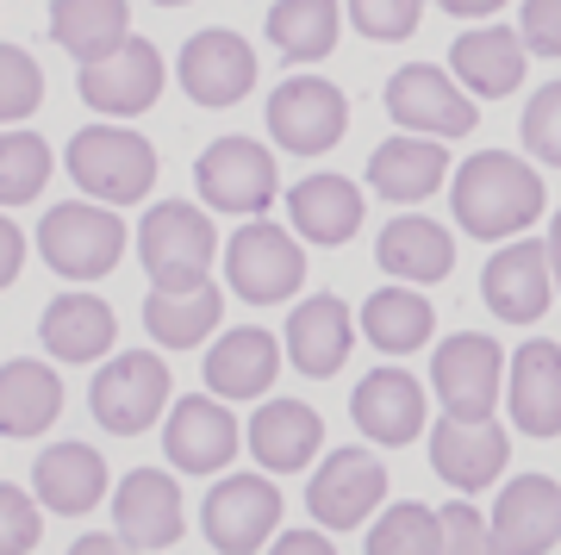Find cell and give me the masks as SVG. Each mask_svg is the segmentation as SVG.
Returning <instances> with one entry per match:
<instances>
[{"mask_svg": "<svg viewBox=\"0 0 561 555\" xmlns=\"http://www.w3.org/2000/svg\"><path fill=\"white\" fill-rule=\"evenodd\" d=\"M157 7H187V0H157Z\"/></svg>", "mask_w": 561, "mask_h": 555, "instance_id": "obj_49", "label": "cell"}, {"mask_svg": "<svg viewBox=\"0 0 561 555\" xmlns=\"http://www.w3.org/2000/svg\"><path fill=\"white\" fill-rule=\"evenodd\" d=\"M343 125H350V100L319 76H287L268 94V138L280 150H294V157H319L331 144L343 138Z\"/></svg>", "mask_w": 561, "mask_h": 555, "instance_id": "obj_10", "label": "cell"}, {"mask_svg": "<svg viewBox=\"0 0 561 555\" xmlns=\"http://www.w3.org/2000/svg\"><path fill=\"white\" fill-rule=\"evenodd\" d=\"M387 499V468L368 450H331V456L319 462V475H312V487H306V512H312V524H324V531H356L368 512H381Z\"/></svg>", "mask_w": 561, "mask_h": 555, "instance_id": "obj_11", "label": "cell"}, {"mask_svg": "<svg viewBox=\"0 0 561 555\" xmlns=\"http://www.w3.org/2000/svg\"><path fill=\"white\" fill-rule=\"evenodd\" d=\"M113 524H119V536L131 550H169V543H181L187 512H181L175 475H162V468H131V475L119 480V494H113Z\"/></svg>", "mask_w": 561, "mask_h": 555, "instance_id": "obj_18", "label": "cell"}, {"mask_svg": "<svg viewBox=\"0 0 561 555\" xmlns=\"http://www.w3.org/2000/svg\"><path fill=\"white\" fill-rule=\"evenodd\" d=\"M44 350L57 362H101L119 338V318L101 294H57L44 306V325H38Z\"/></svg>", "mask_w": 561, "mask_h": 555, "instance_id": "obj_26", "label": "cell"}, {"mask_svg": "<svg viewBox=\"0 0 561 555\" xmlns=\"http://www.w3.org/2000/svg\"><path fill=\"white\" fill-rule=\"evenodd\" d=\"M50 181V144L32 132H0V206H25Z\"/></svg>", "mask_w": 561, "mask_h": 555, "instance_id": "obj_37", "label": "cell"}, {"mask_svg": "<svg viewBox=\"0 0 561 555\" xmlns=\"http://www.w3.org/2000/svg\"><path fill=\"white\" fill-rule=\"evenodd\" d=\"M69 181L94 206H138L157 188V150L150 138L125 132V125H81L69 138Z\"/></svg>", "mask_w": 561, "mask_h": 555, "instance_id": "obj_2", "label": "cell"}, {"mask_svg": "<svg viewBox=\"0 0 561 555\" xmlns=\"http://www.w3.org/2000/svg\"><path fill=\"white\" fill-rule=\"evenodd\" d=\"M456 20H481V13H493V7H505V0H443Z\"/></svg>", "mask_w": 561, "mask_h": 555, "instance_id": "obj_47", "label": "cell"}, {"mask_svg": "<svg viewBox=\"0 0 561 555\" xmlns=\"http://www.w3.org/2000/svg\"><path fill=\"white\" fill-rule=\"evenodd\" d=\"M512 424L524 437H561V343L524 338L512 356Z\"/></svg>", "mask_w": 561, "mask_h": 555, "instance_id": "obj_24", "label": "cell"}, {"mask_svg": "<svg viewBox=\"0 0 561 555\" xmlns=\"http://www.w3.org/2000/svg\"><path fill=\"white\" fill-rule=\"evenodd\" d=\"M493 550L500 555H549L561 543V487L549 475H512L493 499Z\"/></svg>", "mask_w": 561, "mask_h": 555, "instance_id": "obj_13", "label": "cell"}, {"mask_svg": "<svg viewBox=\"0 0 561 555\" xmlns=\"http://www.w3.org/2000/svg\"><path fill=\"white\" fill-rule=\"evenodd\" d=\"M437 331V306L419 294V287H375L362 299V338L387 350V356H412L424 350Z\"/></svg>", "mask_w": 561, "mask_h": 555, "instance_id": "obj_30", "label": "cell"}, {"mask_svg": "<svg viewBox=\"0 0 561 555\" xmlns=\"http://www.w3.org/2000/svg\"><path fill=\"white\" fill-rule=\"evenodd\" d=\"M25 269V231L0 213V287H13V275Z\"/></svg>", "mask_w": 561, "mask_h": 555, "instance_id": "obj_44", "label": "cell"}, {"mask_svg": "<svg viewBox=\"0 0 561 555\" xmlns=\"http://www.w3.org/2000/svg\"><path fill=\"white\" fill-rule=\"evenodd\" d=\"M44 100V69L32 63V50L20 44H0V125H20L38 113Z\"/></svg>", "mask_w": 561, "mask_h": 555, "instance_id": "obj_38", "label": "cell"}, {"mask_svg": "<svg viewBox=\"0 0 561 555\" xmlns=\"http://www.w3.org/2000/svg\"><path fill=\"white\" fill-rule=\"evenodd\" d=\"M201 524L219 555H262L280 524V487H268L262 475H225L219 487H206Z\"/></svg>", "mask_w": 561, "mask_h": 555, "instance_id": "obj_8", "label": "cell"}, {"mask_svg": "<svg viewBox=\"0 0 561 555\" xmlns=\"http://www.w3.org/2000/svg\"><path fill=\"white\" fill-rule=\"evenodd\" d=\"M481 294L505 325H537L556 299V275H549V243L512 238L505 250H493V262L481 269Z\"/></svg>", "mask_w": 561, "mask_h": 555, "instance_id": "obj_15", "label": "cell"}, {"mask_svg": "<svg viewBox=\"0 0 561 555\" xmlns=\"http://www.w3.org/2000/svg\"><path fill=\"white\" fill-rule=\"evenodd\" d=\"M268 555H337V543H331V536H319V531H287V536H275V543H268Z\"/></svg>", "mask_w": 561, "mask_h": 555, "instance_id": "obj_45", "label": "cell"}, {"mask_svg": "<svg viewBox=\"0 0 561 555\" xmlns=\"http://www.w3.org/2000/svg\"><path fill=\"white\" fill-rule=\"evenodd\" d=\"M549 275H556V287H561V213L549 218Z\"/></svg>", "mask_w": 561, "mask_h": 555, "instance_id": "obj_48", "label": "cell"}, {"mask_svg": "<svg viewBox=\"0 0 561 555\" xmlns=\"http://www.w3.org/2000/svg\"><path fill=\"white\" fill-rule=\"evenodd\" d=\"M131 238H138V257H144V269H150L157 287H194V281H206V269H213L219 231H213V218H206L201 206L162 200V206L144 213V225Z\"/></svg>", "mask_w": 561, "mask_h": 555, "instance_id": "obj_4", "label": "cell"}, {"mask_svg": "<svg viewBox=\"0 0 561 555\" xmlns=\"http://www.w3.org/2000/svg\"><path fill=\"white\" fill-rule=\"evenodd\" d=\"M81 100L94 106V113H113V120H131V113H144V106H157L162 94V57L150 38H125L113 57L88 63L81 69Z\"/></svg>", "mask_w": 561, "mask_h": 555, "instance_id": "obj_17", "label": "cell"}, {"mask_svg": "<svg viewBox=\"0 0 561 555\" xmlns=\"http://www.w3.org/2000/svg\"><path fill=\"white\" fill-rule=\"evenodd\" d=\"M32 487H38V506L57 518H81L94 512L106 499V462L94 443H76V437H62L50 443L38 462H32Z\"/></svg>", "mask_w": 561, "mask_h": 555, "instance_id": "obj_23", "label": "cell"}, {"mask_svg": "<svg viewBox=\"0 0 561 555\" xmlns=\"http://www.w3.org/2000/svg\"><path fill=\"white\" fill-rule=\"evenodd\" d=\"M280 375V338L262 325H238L206 350V387L219 399H262Z\"/></svg>", "mask_w": 561, "mask_h": 555, "instance_id": "obj_25", "label": "cell"}, {"mask_svg": "<svg viewBox=\"0 0 561 555\" xmlns=\"http://www.w3.org/2000/svg\"><path fill=\"white\" fill-rule=\"evenodd\" d=\"M44 536L38 499L20 494V487H0V555H32Z\"/></svg>", "mask_w": 561, "mask_h": 555, "instance_id": "obj_41", "label": "cell"}, {"mask_svg": "<svg viewBox=\"0 0 561 555\" xmlns=\"http://www.w3.org/2000/svg\"><path fill=\"white\" fill-rule=\"evenodd\" d=\"M419 13H424V0H350V20L362 25V38H375V44L412 38Z\"/></svg>", "mask_w": 561, "mask_h": 555, "instance_id": "obj_39", "label": "cell"}, {"mask_svg": "<svg viewBox=\"0 0 561 555\" xmlns=\"http://www.w3.org/2000/svg\"><path fill=\"white\" fill-rule=\"evenodd\" d=\"M268 38H275L280 57H294V63L331 57V44H337V0H275Z\"/></svg>", "mask_w": 561, "mask_h": 555, "instance_id": "obj_35", "label": "cell"}, {"mask_svg": "<svg viewBox=\"0 0 561 555\" xmlns=\"http://www.w3.org/2000/svg\"><path fill=\"white\" fill-rule=\"evenodd\" d=\"M131 231L119 225L113 206H94V200H62L50 206L38 225V257L57 269L62 281H101L119 269Z\"/></svg>", "mask_w": 561, "mask_h": 555, "instance_id": "obj_3", "label": "cell"}, {"mask_svg": "<svg viewBox=\"0 0 561 555\" xmlns=\"http://www.w3.org/2000/svg\"><path fill=\"white\" fill-rule=\"evenodd\" d=\"M524 144H530L537 162H556L561 169V81L530 94V106H524Z\"/></svg>", "mask_w": 561, "mask_h": 555, "instance_id": "obj_40", "label": "cell"}, {"mask_svg": "<svg viewBox=\"0 0 561 555\" xmlns=\"http://www.w3.org/2000/svg\"><path fill=\"white\" fill-rule=\"evenodd\" d=\"M375 257H381L387 275L424 287V281H443L456 269V238L443 231L437 218H393L381 231V243H375Z\"/></svg>", "mask_w": 561, "mask_h": 555, "instance_id": "obj_32", "label": "cell"}, {"mask_svg": "<svg viewBox=\"0 0 561 555\" xmlns=\"http://www.w3.org/2000/svg\"><path fill=\"white\" fill-rule=\"evenodd\" d=\"M524 57H530L524 38H512L505 25H481V32H468V38L449 44V63H456L461 88H474V94H486V100H500V94L518 88Z\"/></svg>", "mask_w": 561, "mask_h": 555, "instance_id": "obj_33", "label": "cell"}, {"mask_svg": "<svg viewBox=\"0 0 561 555\" xmlns=\"http://www.w3.org/2000/svg\"><path fill=\"white\" fill-rule=\"evenodd\" d=\"M175 76L201 106H238L256 88V50H250V38L225 32V25L219 32H194V38L181 44Z\"/></svg>", "mask_w": 561, "mask_h": 555, "instance_id": "obj_16", "label": "cell"}, {"mask_svg": "<svg viewBox=\"0 0 561 555\" xmlns=\"http://www.w3.org/2000/svg\"><path fill=\"white\" fill-rule=\"evenodd\" d=\"M350 418H356L362 437L400 450V443L424 437V381L405 375V369H375V375H362V387L350 394Z\"/></svg>", "mask_w": 561, "mask_h": 555, "instance_id": "obj_19", "label": "cell"}, {"mask_svg": "<svg viewBox=\"0 0 561 555\" xmlns=\"http://www.w3.org/2000/svg\"><path fill=\"white\" fill-rule=\"evenodd\" d=\"M225 313V294L213 287V275L194 287H150L144 294V325L162 350H194L201 338H213V325Z\"/></svg>", "mask_w": 561, "mask_h": 555, "instance_id": "obj_28", "label": "cell"}, {"mask_svg": "<svg viewBox=\"0 0 561 555\" xmlns=\"http://www.w3.org/2000/svg\"><path fill=\"white\" fill-rule=\"evenodd\" d=\"M169 387H175V381H169L157 350H119L101 375L88 381V406L101 418V431L144 437L162 418V406H169Z\"/></svg>", "mask_w": 561, "mask_h": 555, "instance_id": "obj_6", "label": "cell"}, {"mask_svg": "<svg viewBox=\"0 0 561 555\" xmlns=\"http://www.w3.org/2000/svg\"><path fill=\"white\" fill-rule=\"evenodd\" d=\"M69 555H138L125 536H113V531H88V536H76L69 543Z\"/></svg>", "mask_w": 561, "mask_h": 555, "instance_id": "obj_46", "label": "cell"}, {"mask_svg": "<svg viewBox=\"0 0 561 555\" xmlns=\"http://www.w3.org/2000/svg\"><path fill=\"white\" fill-rule=\"evenodd\" d=\"M287 213H294L300 238L331 250L362 231V188L350 175H306L300 188H287Z\"/></svg>", "mask_w": 561, "mask_h": 555, "instance_id": "obj_27", "label": "cell"}, {"mask_svg": "<svg viewBox=\"0 0 561 555\" xmlns=\"http://www.w3.org/2000/svg\"><path fill=\"white\" fill-rule=\"evenodd\" d=\"M125 25H131L125 0H57V7H50V38H57L69 57H81V69L113 57V50L131 38Z\"/></svg>", "mask_w": 561, "mask_h": 555, "instance_id": "obj_34", "label": "cell"}, {"mask_svg": "<svg viewBox=\"0 0 561 555\" xmlns=\"http://www.w3.org/2000/svg\"><path fill=\"white\" fill-rule=\"evenodd\" d=\"M449 206L468 238H518L524 225L542 218V181L530 162L505 150H474L449 181Z\"/></svg>", "mask_w": 561, "mask_h": 555, "instance_id": "obj_1", "label": "cell"}, {"mask_svg": "<svg viewBox=\"0 0 561 555\" xmlns=\"http://www.w3.org/2000/svg\"><path fill=\"white\" fill-rule=\"evenodd\" d=\"M62 412V381L50 362H7L0 369V437H44Z\"/></svg>", "mask_w": 561, "mask_h": 555, "instance_id": "obj_31", "label": "cell"}, {"mask_svg": "<svg viewBox=\"0 0 561 555\" xmlns=\"http://www.w3.org/2000/svg\"><path fill=\"white\" fill-rule=\"evenodd\" d=\"M243 443H250V456L268 475H300L306 462L319 456L324 418L306 399H262L256 418H250V431H243Z\"/></svg>", "mask_w": 561, "mask_h": 555, "instance_id": "obj_22", "label": "cell"}, {"mask_svg": "<svg viewBox=\"0 0 561 555\" xmlns=\"http://www.w3.org/2000/svg\"><path fill=\"white\" fill-rule=\"evenodd\" d=\"M505 456H512V437L486 418V424H461V418H443L431 431V468H437L461 499L493 487L505 475Z\"/></svg>", "mask_w": 561, "mask_h": 555, "instance_id": "obj_20", "label": "cell"}, {"mask_svg": "<svg viewBox=\"0 0 561 555\" xmlns=\"http://www.w3.org/2000/svg\"><path fill=\"white\" fill-rule=\"evenodd\" d=\"M437 550H443V518L419 499L387 506L368 531V555H437Z\"/></svg>", "mask_w": 561, "mask_h": 555, "instance_id": "obj_36", "label": "cell"}, {"mask_svg": "<svg viewBox=\"0 0 561 555\" xmlns=\"http://www.w3.org/2000/svg\"><path fill=\"white\" fill-rule=\"evenodd\" d=\"M194 181H201V200L213 213H238V218L268 213V200H275V188H280L275 157H268L256 138H219L213 150H201Z\"/></svg>", "mask_w": 561, "mask_h": 555, "instance_id": "obj_9", "label": "cell"}, {"mask_svg": "<svg viewBox=\"0 0 561 555\" xmlns=\"http://www.w3.org/2000/svg\"><path fill=\"white\" fill-rule=\"evenodd\" d=\"M449 181V150L437 138H387L375 157H368V188L387 200H424Z\"/></svg>", "mask_w": 561, "mask_h": 555, "instance_id": "obj_29", "label": "cell"}, {"mask_svg": "<svg viewBox=\"0 0 561 555\" xmlns=\"http://www.w3.org/2000/svg\"><path fill=\"white\" fill-rule=\"evenodd\" d=\"M280 343H287V356H294V369H300L306 381H324V375H337L343 362H350L356 318H350V306H343L337 294H312V299L294 306Z\"/></svg>", "mask_w": 561, "mask_h": 555, "instance_id": "obj_21", "label": "cell"}, {"mask_svg": "<svg viewBox=\"0 0 561 555\" xmlns=\"http://www.w3.org/2000/svg\"><path fill=\"white\" fill-rule=\"evenodd\" d=\"M225 281L250 306H275V299H287L306 281V250L294 243V231H280L268 218H250L225 243Z\"/></svg>", "mask_w": 561, "mask_h": 555, "instance_id": "obj_7", "label": "cell"}, {"mask_svg": "<svg viewBox=\"0 0 561 555\" xmlns=\"http://www.w3.org/2000/svg\"><path fill=\"white\" fill-rule=\"evenodd\" d=\"M387 113L419 138H468L474 132V100L461 94L437 63H412L387 81Z\"/></svg>", "mask_w": 561, "mask_h": 555, "instance_id": "obj_12", "label": "cell"}, {"mask_svg": "<svg viewBox=\"0 0 561 555\" xmlns=\"http://www.w3.org/2000/svg\"><path fill=\"white\" fill-rule=\"evenodd\" d=\"M238 418L225 412V399L213 394H187L169 406V424H162V450L181 475H219L225 462L238 456Z\"/></svg>", "mask_w": 561, "mask_h": 555, "instance_id": "obj_14", "label": "cell"}, {"mask_svg": "<svg viewBox=\"0 0 561 555\" xmlns=\"http://www.w3.org/2000/svg\"><path fill=\"white\" fill-rule=\"evenodd\" d=\"M431 387L443 399V418L486 424L505 394V350L493 338H481V331H456L431 356Z\"/></svg>", "mask_w": 561, "mask_h": 555, "instance_id": "obj_5", "label": "cell"}, {"mask_svg": "<svg viewBox=\"0 0 561 555\" xmlns=\"http://www.w3.org/2000/svg\"><path fill=\"white\" fill-rule=\"evenodd\" d=\"M518 38H524V50H537V57H561V0H524Z\"/></svg>", "mask_w": 561, "mask_h": 555, "instance_id": "obj_43", "label": "cell"}, {"mask_svg": "<svg viewBox=\"0 0 561 555\" xmlns=\"http://www.w3.org/2000/svg\"><path fill=\"white\" fill-rule=\"evenodd\" d=\"M437 518H443V550H437V555H500V550H493L486 518L474 512L468 499H449Z\"/></svg>", "mask_w": 561, "mask_h": 555, "instance_id": "obj_42", "label": "cell"}]
</instances>
